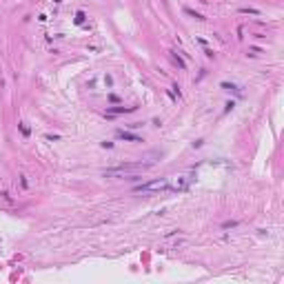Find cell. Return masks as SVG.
Listing matches in <instances>:
<instances>
[{"label":"cell","mask_w":284,"mask_h":284,"mask_svg":"<svg viewBox=\"0 0 284 284\" xmlns=\"http://www.w3.org/2000/svg\"><path fill=\"white\" fill-rule=\"evenodd\" d=\"M118 138H120V140H129V142H142L140 135H133V133H129V131H120Z\"/></svg>","instance_id":"3957f363"},{"label":"cell","mask_w":284,"mask_h":284,"mask_svg":"<svg viewBox=\"0 0 284 284\" xmlns=\"http://www.w3.org/2000/svg\"><path fill=\"white\" fill-rule=\"evenodd\" d=\"M186 13H189V16H193L195 20H204V16H200V13H195L193 9H186Z\"/></svg>","instance_id":"8992f818"},{"label":"cell","mask_w":284,"mask_h":284,"mask_svg":"<svg viewBox=\"0 0 284 284\" xmlns=\"http://www.w3.org/2000/svg\"><path fill=\"white\" fill-rule=\"evenodd\" d=\"M144 169H147V164H122V167L104 169L102 176L104 178H129V180H135Z\"/></svg>","instance_id":"6da1fadb"},{"label":"cell","mask_w":284,"mask_h":284,"mask_svg":"<svg viewBox=\"0 0 284 284\" xmlns=\"http://www.w3.org/2000/svg\"><path fill=\"white\" fill-rule=\"evenodd\" d=\"M20 131H22V135H29V129H27L25 125H20Z\"/></svg>","instance_id":"9c48e42d"},{"label":"cell","mask_w":284,"mask_h":284,"mask_svg":"<svg viewBox=\"0 0 284 284\" xmlns=\"http://www.w3.org/2000/svg\"><path fill=\"white\" fill-rule=\"evenodd\" d=\"M173 60H176V65H178V67H180V69H182V71H184V69H186V62H184V60L180 58L178 53H173Z\"/></svg>","instance_id":"5b68a950"},{"label":"cell","mask_w":284,"mask_h":284,"mask_svg":"<svg viewBox=\"0 0 284 284\" xmlns=\"http://www.w3.org/2000/svg\"><path fill=\"white\" fill-rule=\"evenodd\" d=\"M171 189V182H169L167 178H160V180H149V182L144 184H138L133 191L135 193H162V191H169Z\"/></svg>","instance_id":"7a4b0ae2"},{"label":"cell","mask_w":284,"mask_h":284,"mask_svg":"<svg viewBox=\"0 0 284 284\" xmlns=\"http://www.w3.org/2000/svg\"><path fill=\"white\" fill-rule=\"evenodd\" d=\"M222 89H226V91H231V89H235L233 84H229V82H222Z\"/></svg>","instance_id":"ba28073f"},{"label":"cell","mask_w":284,"mask_h":284,"mask_svg":"<svg viewBox=\"0 0 284 284\" xmlns=\"http://www.w3.org/2000/svg\"><path fill=\"white\" fill-rule=\"evenodd\" d=\"M131 111H135V107H113V109H109V113H131Z\"/></svg>","instance_id":"277c9868"},{"label":"cell","mask_w":284,"mask_h":284,"mask_svg":"<svg viewBox=\"0 0 284 284\" xmlns=\"http://www.w3.org/2000/svg\"><path fill=\"white\" fill-rule=\"evenodd\" d=\"M75 22H78V25H82V22H84V13H82V11H78V16H75Z\"/></svg>","instance_id":"52a82bcc"}]
</instances>
